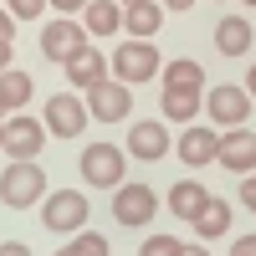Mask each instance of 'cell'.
<instances>
[{"label":"cell","mask_w":256,"mask_h":256,"mask_svg":"<svg viewBox=\"0 0 256 256\" xmlns=\"http://www.w3.org/2000/svg\"><path fill=\"white\" fill-rule=\"evenodd\" d=\"M41 195H46V174H41V164H31V159H10L6 174H0V205L26 210V205H41Z\"/></svg>","instance_id":"1"},{"label":"cell","mask_w":256,"mask_h":256,"mask_svg":"<svg viewBox=\"0 0 256 256\" xmlns=\"http://www.w3.org/2000/svg\"><path fill=\"white\" fill-rule=\"evenodd\" d=\"M123 154H128V148H118V144H88L82 159H77V169H82V180H88L92 190H118L123 169H128Z\"/></svg>","instance_id":"2"},{"label":"cell","mask_w":256,"mask_h":256,"mask_svg":"<svg viewBox=\"0 0 256 256\" xmlns=\"http://www.w3.org/2000/svg\"><path fill=\"white\" fill-rule=\"evenodd\" d=\"M88 216H92V205H88L82 190H56V195L41 205V226H46L52 236H72V230H82Z\"/></svg>","instance_id":"3"},{"label":"cell","mask_w":256,"mask_h":256,"mask_svg":"<svg viewBox=\"0 0 256 256\" xmlns=\"http://www.w3.org/2000/svg\"><path fill=\"white\" fill-rule=\"evenodd\" d=\"M154 216H159V195L148 184H118L113 190V220L118 226L134 230V226H148Z\"/></svg>","instance_id":"4"},{"label":"cell","mask_w":256,"mask_h":256,"mask_svg":"<svg viewBox=\"0 0 256 256\" xmlns=\"http://www.w3.org/2000/svg\"><path fill=\"white\" fill-rule=\"evenodd\" d=\"M41 123H46L56 138H77L82 128H88V98H77V92H52Z\"/></svg>","instance_id":"5"},{"label":"cell","mask_w":256,"mask_h":256,"mask_svg":"<svg viewBox=\"0 0 256 256\" xmlns=\"http://www.w3.org/2000/svg\"><path fill=\"white\" fill-rule=\"evenodd\" d=\"M113 72H118V82H148L159 72L154 41H123V46L113 52Z\"/></svg>","instance_id":"6"},{"label":"cell","mask_w":256,"mask_h":256,"mask_svg":"<svg viewBox=\"0 0 256 256\" xmlns=\"http://www.w3.org/2000/svg\"><path fill=\"white\" fill-rule=\"evenodd\" d=\"M88 113L98 123H123L134 113V92H128V82H98L88 88Z\"/></svg>","instance_id":"7"},{"label":"cell","mask_w":256,"mask_h":256,"mask_svg":"<svg viewBox=\"0 0 256 256\" xmlns=\"http://www.w3.org/2000/svg\"><path fill=\"white\" fill-rule=\"evenodd\" d=\"M205 113H210V123H226V128H241L246 118H251V92L246 88H210L205 92Z\"/></svg>","instance_id":"8"},{"label":"cell","mask_w":256,"mask_h":256,"mask_svg":"<svg viewBox=\"0 0 256 256\" xmlns=\"http://www.w3.org/2000/svg\"><path fill=\"white\" fill-rule=\"evenodd\" d=\"M82 46H88V31H82L77 20H52V26L41 31V56L46 62H62V67H67Z\"/></svg>","instance_id":"9"},{"label":"cell","mask_w":256,"mask_h":256,"mask_svg":"<svg viewBox=\"0 0 256 256\" xmlns=\"http://www.w3.org/2000/svg\"><path fill=\"white\" fill-rule=\"evenodd\" d=\"M41 144H46V123L26 118V113H10V123H6V154L10 159H36Z\"/></svg>","instance_id":"10"},{"label":"cell","mask_w":256,"mask_h":256,"mask_svg":"<svg viewBox=\"0 0 256 256\" xmlns=\"http://www.w3.org/2000/svg\"><path fill=\"white\" fill-rule=\"evenodd\" d=\"M216 159L230 169V174H251V169H256V134H251V128H226Z\"/></svg>","instance_id":"11"},{"label":"cell","mask_w":256,"mask_h":256,"mask_svg":"<svg viewBox=\"0 0 256 256\" xmlns=\"http://www.w3.org/2000/svg\"><path fill=\"white\" fill-rule=\"evenodd\" d=\"M128 154L134 159H144V164H154V159H164L169 154V128L164 123H128Z\"/></svg>","instance_id":"12"},{"label":"cell","mask_w":256,"mask_h":256,"mask_svg":"<svg viewBox=\"0 0 256 256\" xmlns=\"http://www.w3.org/2000/svg\"><path fill=\"white\" fill-rule=\"evenodd\" d=\"M220 154V138H216V128H205V123H190L184 134H180V159L190 169H205V164H216Z\"/></svg>","instance_id":"13"},{"label":"cell","mask_w":256,"mask_h":256,"mask_svg":"<svg viewBox=\"0 0 256 256\" xmlns=\"http://www.w3.org/2000/svg\"><path fill=\"white\" fill-rule=\"evenodd\" d=\"M210 200H216V195H210L200 180H180V184H169V210H174L180 220H190V226L200 220V210H205Z\"/></svg>","instance_id":"14"},{"label":"cell","mask_w":256,"mask_h":256,"mask_svg":"<svg viewBox=\"0 0 256 256\" xmlns=\"http://www.w3.org/2000/svg\"><path fill=\"white\" fill-rule=\"evenodd\" d=\"M67 82H77L82 92L98 88V82H108V62H102V52L92 46V41H88V46H82L72 62H67Z\"/></svg>","instance_id":"15"},{"label":"cell","mask_w":256,"mask_h":256,"mask_svg":"<svg viewBox=\"0 0 256 256\" xmlns=\"http://www.w3.org/2000/svg\"><path fill=\"white\" fill-rule=\"evenodd\" d=\"M164 26V6L159 0H138V6H123V31L134 36V41H148Z\"/></svg>","instance_id":"16"},{"label":"cell","mask_w":256,"mask_h":256,"mask_svg":"<svg viewBox=\"0 0 256 256\" xmlns=\"http://www.w3.org/2000/svg\"><path fill=\"white\" fill-rule=\"evenodd\" d=\"M82 31H88V36L123 31V6H118V0H88V10H82Z\"/></svg>","instance_id":"17"},{"label":"cell","mask_w":256,"mask_h":256,"mask_svg":"<svg viewBox=\"0 0 256 256\" xmlns=\"http://www.w3.org/2000/svg\"><path fill=\"white\" fill-rule=\"evenodd\" d=\"M164 118L169 123H195V113L205 108V92L200 88H164Z\"/></svg>","instance_id":"18"},{"label":"cell","mask_w":256,"mask_h":256,"mask_svg":"<svg viewBox=\"0 0 256 256\" xmlns=\"http://www.w3.org/2000/svg\"><path fill=\"white\" fill-rule=\"evenodd\" d=\"M251 20L246 16H226L220 26H216V46H220V56H246L251 52Z\"/></svg>","instance_id":"19"},{"label":"cell","mask_w":256,"mask_h":256,"mask_svg":"<svg viewBox=\"0 0 256 256\" xmlns=\"http://www.w3.org/2000/svg\"><path fill=\"white\" fill-rule=\"evenodd\" d=\"M26 102H31V77L20 72V67H6V72H0V108L20 113Z\"/></svg>","instance_id":"20"},{"label":"cell","mask_w":256,"mask_h":256,"mask_svg":"<svg viewBox=\"0 0 256 256\" xmlns=\"http://www.w3.org/2000/svg\"><path fill=\"white\" fill-rule=\"evenodd\" d=\"M195 230H200V241H216V236H226V230H230V205H226V200H210V205L200 210Z\"/></svg>","instance_id":"21"},{"label":"cell","mask_w":256,"mask_h":256,"mask_svg":"<svg viewBox=\"0 0 256 256\" xmlns=\"http://www.w3.org/2000/svg\"><path fill=\"white\" fill-rule=\"evenodd\" d=\"M200 82H205V72H200V62H190V56L164 67V88H200Z\"/></svg>","instance_id":"22"},{"label":"cell","mask_w":256,"mask_h":256,"mask_svg":"<svg viewBox=\"0 0 256 256\" xmlns=\"http://www.w3.org/2000/svg\"><path fill=\"white\" fill-rule=\"evenodd\" d=\"M56 256H108V236H98V230H77V241L62 246Z\"/></svg>","instance_id":"23"},{"label":"cell","mask_w":256,"mask_h":256,"mask_svg":"<svg viewBox=\"0 0 256 256\" xmlns=\"http://www.w3.org/2000/svg\"><path fill=\"white\" fill-rule=\"evenodd\" d=\"M138 256H184V241H174V236H148L138 246Z\"/></svg>","instance_id":"24"},{"label":"cell","mask_w":256,"mask_h":256,"mask_svg":"<svg viewBox=\"0 0 256 256\" xmlns=\"http://www.w3.org/2000/svg\"><path fill=\"white\" fill-rule=\"evenodd\" d=\"M41 10H46V0H10V16L16 20H36Z\"/></svg>","instance_id":"25"},{"label":"cell","mask_w":256,"mask_h":256,"mask_svg":"<svg viewBox=\"0 0 256 256\" xmlns=\"http://www.w3.org/2000/svg\"><path fill=\"white\" fill-rule=\"evenodd\" d=\"M241 205L256 216V174H241Z\"/></svg>","instance_id":"26"},{"label":"cell","mask_w":256,"mask_h":256,"mask_svg":"<svg viewBox=\"0 0 256 256\" xmlns=\"http://www.w3.org/2000/svg\"><path fill=\"white\" fill-rule=\"evenodd\" d=\"M0 41H16V16L0 10Z\"/></svg>","instance_id":"27"},{"label":"cell","mask_w":256,"mask_h":256,"mask_svg":"<svg viewBox=\"0 0 256 256\" xmlns=\"http://www.w3.org/2000/svg\"><path fill=\"white\" fill-rule=\"evenodd\" d=\"M230 256H256V236H241L236 246H230Z\"/></svg>","instance_id":"28"},{"label":"cell","mask_w":256,"mask_h":256,"mask_svg":"<svg viewBox=\"0 0 256 256\" xmlns=\"http://www.w3.org/2000/svg\"><path fill=\"white\" fill-rule=\"evenodd\" d=\"M0 256H31V246H26V241H6V246H0Z\"/></svg>","instance_id":"29"},{"label":"cell","mask_w":256,"mask_h":256,"mask_svg":"<svg viewBox=\"0 0 256 256\" xmlns=\"http://www.w3.org/2000/svg\"><path fill=\"white\" fill-rule=\"evenodd\" d=\"M10 56H16V41H0V72L10 67Z\"/></svg>","instance_id":"30"},{"label":"cell","mask_w":256,"mask_h":256,"mask_svg":"<svg viewBox=\"0 0 256 256\" xmlns=\"http://www.w3.org/2000/svg\"><path fill=\"white\" fill-rule=\"evenodd\" d=\"M52 6H56V10H67V16H72V10H88V0H52Z\"/></svg>","instance_id":"31"},{"label":"cell","mask_w":256,"mask_h":256,"mask_svg":"<svg viewBox=\"0 0 256 256\" xmlns=\"http://www.w3.org/2000/svg\"><path fill=\"white\" fill-rule=\"evenodd\" d=\"M164 6H169V10H190V6H195V0H164Z\"/></svg>","instance_id":"32"},{"label":"cell","mask_w":256,"mask_h":256,"mask_svg":"<svg viewBox=\"0 0 256 256\" xmlns=\"http://www.w3.org/2000/svg\"><path fill=\"white\" fill-rule=\"evenodd\" d=\"M246 92H251V98H256V67H251V72H246Z\"/></svg>","instance_id":"33"},{"label":"cell","mask_w":256,"mask_h":256,"mask_svg":"<svg viewBox=\"0 0 256 256\" xmlns=\"http://www.w3.org/2000/svg\"><path fill=\"white\" fill-rule=\"evenodd\" d=\"M184 256H210V251L205 246H184Z\"/></svg>","instance_id":"34"},{"label":"cell","mask_w":256,"mask_h":256,"mask_svg":"<svg viewBox=\"0 0 256 256\" xmlns=\"http://www.w3.org/2000/svg\"><path fill=\"white\" fill-rule=\"evenodd\" d=\"M0 148H6V118H0Z\"/></svg>","instance_id":"35"},{"label":"cell","mask_w":256,"mask_h":256,"mask_svg":"<svg viewBox=\"0 0 256 256\" xmlns=\"http://www.w3.org/2000/svg\"><path fill=\"white\" fill-rule=\"evenodd\" d=\"M123 6H138V0H123Z\"/></svg>","instance_id":"36"},{"label":"cell","mask_w":256,"mask_h":256,"mask_svg":"<svg viewBox=\"0 0 256 256\" xmlns=\"http://www.w3.org/2000/svg\"><path fill=\"white\" fill-rule=\"evenodd\" d=\"M241 6H256V0H241Z\"/></svg>","instance_id":"37"},{"label":"cell","mask_w":256,"mask_h":256,"mask_svg":"<svg viewBox=\"0 0 256 256\" xmlns=\"http://www.w3.org/2000/svg\"><path fill=\"white\" fill-rule=\"evenodd\" d=\"M0 118H6V108H0Z\"/></svg>","instance_id":"38"}]
</instances>
